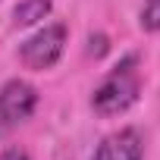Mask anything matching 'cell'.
I'll return each instance as SVG.
<instances>
[{"label": "cell", "instance_id": "277c9868", "mask_svg": "<svg viewBox=\"0 0 160 160\" xmlns=\"http://www.w3.org/2000/svg\"><path fill=\"white\" fill-rule=\"evenodd\" d=\"M91 160H144V138L132 126H126L119 132H110L98 144Z\"/></svg>", "mask_w": 160, "mask_h": 160}, {"label": "cell", "instance_id": "52a82bcc", "mask_svg": "<svg viewBox=\"0 0 160 160\" xmlns=\"http://www.w3.org/2000/svg\"><path fill=\"white\" fill-rule=\"evenodd\" d=\"M107 47H110V44H107V35H101V32H98V35H91V38H88V53H91V57H104V53H107Z\"/></svg>", "mask_w": 160, "mask_h": 160}, {"label": "cell", "instance_id": "7a4b0ae2", "mask_svg": "<svg viewBox=\"0 0 160 160\" xmlns=\"http://www.w3.org/2000/svg\"><path fill=\"white\" fill-rule=\"evenodd\" d=\"M66 44H69V28H66L63 22H53V25H44V28H38L32 38L22 41L19 60H22L25 69L44 72V69H53V66L60 63Z\"/></svg>", "mask_w": 160, "mask_h": 160}, {"label": "cell", "instance_id": "ba28073f", "mask_svg": "<svg viewBox=\"0 0 160 160\" xmlns=\"http://www.w3.org/2000/svg\"><path fill=\"white\" fill-rule=\"evenodd\" d=\"M0 160H32V157L22 148H7V151H0Z\"/></svg>", "mask_w": 160, "mask_h": 160}, {"label": "cell", "instance_id": "6da1fadb", "mask_svg": "<svg viewBox=\"0 0 160 160\" xmlns=\"http://www.w3.org/2000/svg\"><path fill=\"white\" fill-rule=\"evenodd\" d=\"M141 98V69H138V53H126L91 94V107L101 116H119L129 107H135Z\"/></svg>", "mask_w": 160, "mask_h": 160}, {"label": "cell", "instance_id": "5b68a950", "mask_svg": "<svg viewBox=\"0 0 160 160\" xmlns=\"http://www.w3.org/2000/svg\"><path fill=\"white\" fill-rule=\"evenodd\" d=\"M53 3L50 0H19L13 7V25L16 28H28V25H38L50 16Z\"/></svg>", "mask_w": 160, "mask_h": 160}, {"label": "cell", "instance_id": "3957f363", "mask_svg": "<svg viewBox=\"0 0 160 160\" xmlns=\"http://www.w3.org/2000/svg\"><path fill=\"white\" fill-rule=\"evenodd\" d=\"M38 88L25 78H10L0 88V141L19 126H25L38 110Z\"/></svg>", "mask_w": 160, "mask_h": 160}, {"label": "cell", "instance_id": "8992f818", "mask_svg": "<svg viewBox=\"0 0 160 160\" xmlns=\"http://www.w3.org/2000/svg\"><path fill=\"white\" fill-rule=\"evenodd\" d=\"M138 25L141 32H160V0H144V7L138 13Z\"/></svg>", "mask_w": 160, "mask_h": 160}]
</instances>
